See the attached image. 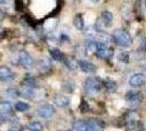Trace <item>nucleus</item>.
Instances as JSON below:
<instances>
[{"label":"nucleus","mask_w":146,"mask_h":131,"mask_svg":"<svg viewBox=\"0 0 146 131\" xmlns=\"http://www.w3.org/2000/svg\"><path fill=\"white\" fill-rule=\"evenodd\" d=\"M74 131H103V125L95 119L78 120L73 124Z\"/></svg>","instance_id":"f257e3e1"},{"label":"nucleus","mask_w":146,"mask_h":131,"mask_svg":"<svg viewBox=\"0 0 146 131\" xmlns=\"http://www.w3.org/2000/svg\"><path fill=\"white\" fill-rule=\"evenodd\" d=\"M83 88H84V92L86 94H88V95H96L102 90V81L98 78L90 76V78H87L84 81Z\"/></svg>","instance_id":"f03ea898"},{"label":"nucleus","mask_w":146,"mask_h":131,"mask_svg":"<svg viewBox=\"0 0 146 131\" xmlns=\"http://www.w3.org/2000/svg\"><path fill=\"white\" fill-rule=\"evenodd\" d=\"M113 38L115 42L121 47H130L132 44V38L130 34L123 30H117L113 34Z\"/></svg>","instance_id":"7ed1b4c3"},{"label":"nucleus","mask_w":146,"mask_h":131,"mask_svg":"<svg viewBox=\"0 0 146 131\" xmlns=\"http://www.w3.org/2000/svg\"><path fill=\"white\" fill-rule=\"evenodd\" d=\"M140 124V118L139 115L135 112H131L128 114L127 118H125V127L128 131H136L139 128Z\"/></svg>","instance_id":"20e7f679"},{"label":"nucleus","mask_w":146,"mask_h":131,"mask_svg":"<svg viewBox=\"0 0 146 131\" xmlns=\"http://www.w3.org/2000/svg\"><path fill=\"white\" fill-rule=\"evenodd\" d=\"M125 102L131 106H137L142 102V94L139 91L130 90L125 94Z\"/></svg>","instance_id":"39448f33"},{"label":"nucleus","mask_w":146,"mask_h":131,"mask_svg":"<svg viewBox=\"0 0 146 131\" xmlns=\"http://www.w3.org/2000/svg\"><path fill=\"white\" fill-rule=\"evenodd\" d=\"M18 60H19V63L22 67H24L26 69H30L34 66V59H33V57L31 56L27 51H25V50H21L19 53Z\"/></svg>","instance_id":"423d86ee"},{"label":"nucleus","mask_w":146,"mask_h":131,"mask_svg":"<svg viewBox=\"0 0 146 131\" xmlns=\"http://www.w3.org/2000/svg\"><path fill=\"white\" fill-rule=\"evenodd\" d=\"M96 53H97V55L100 58L107 59V58H111L112 57L113 49L111 47H109V46H107L103 42H99V43H97V46H96Z\"/></svg>","instance_id":"0eeeda50"},{"label":"nucleus","mask_w":146,"mask_h":131,"mask_svg":"<svg viewBox=\"0 0 146 131\" xmlns=\"http://www.w3.org/2000/svg\"><path fill=\"white\" fill-rule=\"evenodd\" d=\"M146 83V75L143 73H135V74L131 75L129 79V84L132 87H141L145 85Z\"/></svg>","instance_id":"6e6552de"},{"label":"nucleus","mask_w":146,"mask_h":131,"mask_svg":"<svg viewBox=\"0 0 146 131\" xmlns=\"http://www.w3.org/2000/svg\"><path fill=\"white\" fill-rule=\"evenodd\" d=\"M37 112L42 118H50L55 114V107L50 104H44V105L38 107Z\"/></svg>","instance_id":"1a4fd4ad"},{"label":"nucleus","mask_w":146,"mask_h":131,"mask_svg":"<svg viewBox=\"0 0 146 131\" xmlns=\"http://www.w3.org/2000/svg\"><path fill=\"white\" fill-rule=\"evenodd\" d=\"M78 65H79V68L81 69V71L84 73H91L92 74V73L96 72V66L88 60L82 59V60H80Z\"/></svg>","instance_id":"9d476101"},{"label":"nucleus","mask_w":146,"mask_h":131,"mask_svg":"<svg viewBox=\"0 0 146 131\" xmlns=\"http://www.w3.org/2000/svg\"><path fill=\"white\" fill-rule=\"evenodd\" d=\"M14 78V73L10 68L6 66H0V81H11Z\"/></svg>","instance_id":"9b49d317"},{"label":"nucleus","mask_w":146,"mask_h":131,"mask_svg":"<svg viewBox=\"0 0 146 131\" xmlns=\"http://www.w3.org/2000/svg\"><path fill=\"white\" fill-rule=\"evenodd\" d=\"M100 22L102 24L105 26V27H110L112 25V22H113V15L110 11H107L105 10L102 12L100 14Z\"/></svg>","instance_id":"f8f14e48"},{"label":"nucleus","mask_w":146,"mask_h":131,"mask_svg":"<svg viewBox=\"0 0 146 131\" xmlns=\"http://www.w3.org/2000/svg\"><path fill=\"white\" fill-rule=\"evenodd\" d=\"M70 103L69 97L63 95V94H59L55 97V104L58 107H67Z\"/></svg>","instance_id":"ddd939ff"},{"label":"nucleus","mask_w":146,"mask_h":131,"mask_svg":"<svg viewBox=\"0 0 146 131\" xmlns=\"http://www.w3.org/2000/svg\"><path fill=\"white\" fill-rule=\"evenodd\" d=\"M102 84L104 85L105 90H106L108 93H113L117 90V83L115 81H112V80H110V79L105 80Z\"/></svg>","instance_id":"4468645a"},{"label":"nucleus","mask_w":146,"mask_h":131,"mask_svg":"<svg viewBox=\"0 0 146 131\" xmlns=\"http://www.w3.org/2000/svg\"><path fill=\"white\" fill-rule=\"evenodd\" d=\"M49 54H50V57H51L54 60H56V61H62V60H63V58H64L63 54H62L58 48L50 49L49 50Z\"/></svg>","instance_id":"2eb2a0df"},{"label":"nucleus","mask_w":146,"mask_h":131,"mask_svg":"<svg viewBox=\"0 0 146 131\" xmlns=\"http://www.w3.org/2000/svg\"><path fill=\"white\" fill-rule=\"evenodd\" d=\"M0 106H1V110L3 112V114H6V115H13V109H12V105H11V103H9V102H2L1 104H0Z\"/></svg>","instance_id":"dca6fc26"},{"label":"nucleus","mask_w":146,"mask_h":131,"mask_svg":"<svg viewBox=\"0 0 146 131\" xmlns=\"http://www.w3.org/2000/svg\"><path fill=\"white\" fill-rule=\"evenodd\" d=\"M73 23H74V26L78 30H83L84 29V18L82 17V14H76Z\"/></svg>","instance_id":"f3484780"},{"label":"nucleus","mask_w":146,"mask_h":131,"mask_svg":"<svg viewBox=\"0 0 146 131\" xmlns=\"http://www.w3.org/2000/svg\"><path fill=\"white\" fill-rule=\"evenodd\" d=\"M96 46H97V42H95V41H88L86 43V46H85L86 53L88 55H92V54L96 53Z\"/></svg>","instance_id":"a211bd4d"},{"label":"nucleus","mask_w":146,"mask_h":131,"mask_svg":"<svg viewBox=\"0 0 146 131\" xmlns=\"http://www.w3.org/2000/svg\"><path fill=\"white\" fill-rule=\"evenodd\" d=\"M50 68H51V63L49 59H44L39 63V70L42 72H47L48 70H50Z\"/></svg>","instance_id":"6ab92c4d"},{"label":"nucleus","mask_w":146,"mask_h":131,"mask_svg":"<svg viewBox=\"0 0 146 131\" xmlns=\"http://www.w3.org/2000/svg\"><path fill=\"white\" fill-rule=\"evenodd\" d=\"M14 108H15V110H18V112H26V110L30 109V105H29L27 103H24V102H18V103H15Z\"/></svg>","instance_id":"aec40b11"},{"label":"nucleus","mask_w":146,"mask_h":131,"mask_svg":"<svg viewBox=\"0 0 146 131\" xmlns=\"http://www.w3.org/2000/svg\"><path fill=\"white\" fill-rule=\"evenodd\" d=\"M27 129L30 131H42L43 130V125L38 121H33L27 125Z\"/></svg>","instance_id":"412c9836"},{"label":"nucleus","mask_w":146,"mask_h":131,"mask_svg":"<svg viewBox=\"0 0 146 131\" xmlns=\"http://www.w3.org/2000/svg\"><path fill=\"white\" fill-rule=\"evenodd\" d=\"M34 90L33 87H29V86H24L23 90H22V93H20V95H22L23 97H26V98H31L33 95H34Z\"/></svg>","instance_id":"4be33fe9"},{"label":"nucleus","mask_w":146,"mask_h":131,"mask_svg":"<svg viewBox=\"0 0 146 131\" xmlns=\"http://www.w3.org/2000/svg\"><path fill=\"white\" fill-rule=\"evenodd\" d=\"M24 84L25 86H29V87H36L37 86V80L33 76H27L24 79Z\"/></svg>","instance_id":"5701e85b"},{"label":"nucleus","mask_w":146,"mask_h":131,"mask_svg":"<svg viewBox=\"0 0 146 131\" xmlns=\"http://www.w3.org/2000/svg\"><path fill=\"white\" fill-rule=\"evenodd\" d=\"M6 94H7V96H9L10 98H17V97L20 96V92H19L17 88H14V87L8 88Z\"/></svg>","instance_id":"b1692460"},{"label":"nucleus","mask_w":146,"mask_h":131,"mask_svg":"<svg viewBox=\"0 0 146 131\" xmlns=\"http://www.w3.org/2000/svg\"><path fill=\"white\" fill-rule=\"evenodd\" d=\"M117 57H118V60L123 63H128L130 61V55H129V53H125V51H122L120 54H118Z\"/></svg>","instance_id":"393cba45"},{"label":"nucleus","mask_w":146,"mask_h":131,"mask_svg":"<svg viewBox=\"0 0 146 131\" xmlns=\"http://www.w3.org/2000/svg\"><path fill=\"white\" fill-rule=\"evenodd\" d=\"M62 63H64V65L67 66V68H69V69H75L76 68V63H75L73 59H70V58L64 57V58H63V60H62Z\"/></svg>","instance_id":"a878e982"},{"label":"nucleus","mask_w":146,"mask_h":131,"mask_svg":"<svg viewBox=\"0 0 146 131\" xmlns=\"http://www.w3.org/2000/svg\"><path fill=\"white\" fill-rule=\"evenodd\" d=\"M15 9H17L18 11H22V9H23L22 2H21L20 0H17V1H15Z\"/></svg>","instance_id":"bb28decb"},{"label":"nucleus","mask_w":146,"mask_h":131,"mask_svg":"<svg viewBox=\"0 0 146 131\" xmlns=\"http://www.w3.org/2000/svg\"><path fill=\"white\" fill-rule=\"evenodd\" d=\"M139 66H140V68L142 69V70L146 71V59H143V60H141L140 63H139Z\"/></svg>","instance_id":"cd10ccee"},{"label":"nucleus","mask_w":146,"mask_h":131,"mask_svg":"<svg viewBox=\"0 0 146 131\" xmlns=\"http://www.w3.org/2000/svg\"><path fill=\"white\" fill-rule=\"evenodd\" d=\"M5 121H6V117L2 114H0V125H2Z\"/></svg>","instance_id":"c85d7f7f"},{"label":"nucleus","mask_w":146,"mask_h":131,"mask_svg":"<svg viewBox=\"0 0 146 131\" xmlns=\"http://www.w3.org/2000/svg\"><path fill=\"white\" fill-rule=\"evenodd\" d=\"M8 1H9V0H0V5H5Z\"/></svg>","instance_id":"c756f323"},{"label":"nucleus","mask_w":146,"mask_h":131,"mask_svg":"<svg viewBox=\"0 0 146 131\" xmlns=\"http://www.w3.org/2000/svg\"><path fill=\"white\" fill-rule=\"evenodd\" d=\"M88 1H91V2H97L99 0H88Z\"/></svg>","instance_id":"7c9ffc66"},{"label":"nucleus","mask_w":146,"mask_h":131,"mask_svg":"<svg viewBox=\"0 0 146 131\" xmlns=\"http://www.w3.org/2000/svg\"><path fill=\"white\" fill-rule=\"evenodd\" d=\"M143 131H146V125L144 126V128H143Z\"/></svg>","instance_id":"2f4dec72"}]
</instances>
